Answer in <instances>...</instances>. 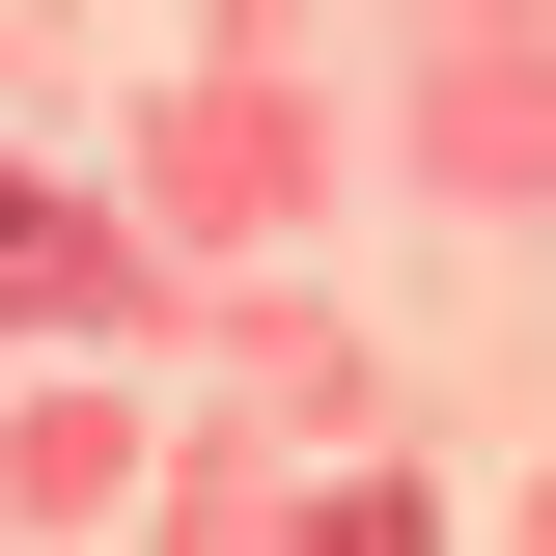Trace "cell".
<instances>
[{"label": "cell", "mask_w": 556, "mask_h": 556, "mask_svg": "<svg viewBox=\"0 0 556 556\" xmlns=\"http://www.w3.org/2000/svg\"><path fill=\"white\" fill-rule=\"evenodd\" d=\"M0 306H56V334H84V306H112V223H84V195H0Z\"/></svg>", "instance_id": "1"}]
</instances>
